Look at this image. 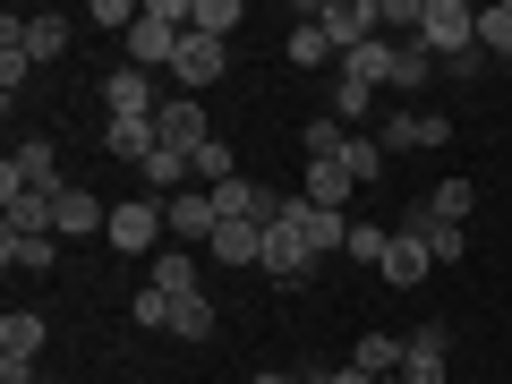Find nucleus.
Returning a JSON list of instances; mask_svg holds the SVG:
<instances>
[{"label":"nucleus","instance_id":"f3484780","mask_svg":"<svg viewBox=\"0 0 512 384\" xmlns=\"http://www.w3.org/2000/svg\"><path fill=\"white\" fill-rule=\"evenodd\" d=\"M402 231H419L436 265H461V256H470V239H461V222H436L427 205H410V214H402Z\"/></svg>","mask_w":512,"mask_h":384},{"label":"nucleus","instance_id":"6e6552de","mask_svg":"<svg viewBox=\"0 0 512 384\" xmlns=\"http://www.w3.org/2000/svg\"><path fill=\"white\" fill-rule=\"evenodd\" d=\"M26 188H69L60 180V154L43 146V137H26V146L0 163V197H26Z\"/></svg>","mask_w":512,"mask_h":384},{"label":"nucleus","instance_id":"6ab92c4d","mask_svg":"<svg viewBox=\"0 0 512 384\" xmlns=\"http://www.w3.org/2000/svg\"><path fill=\"white\" fill-rule=\"evenodd\" d=\"M86 231H111V205L94 188H60V239H86Z\"/></svg>","mask_w":512,"mask_h":384},{"label":"nucleus","instance_id":"a878e982","mask_svg":"<svg viewBox=\"0 0 512 384\" xmlns=\"http://www.w3.org/2000/svg\"><path fill=\"white\" fill-rule=\"evenodd\" d=\"M248 18L239 0H188V35H214V43H231V26Z\"/></svg>","mask_w":512,"mask_h":384},{"label":"nucleus","instance_id":"bb28decb","mask_svg":"<svg viewBox=\"0 0 512 384\" xmlns=\"http://www.w3.org/2000/svg\"><path fill=\"white\" fill-rule=\"evenodd\" d=\"M188 171H197V188H222V180H239V154L222 146V137H205V146L188 154Z\"/></svg>","mask_w":512,"mask_h":384},{"label":"nucleus","instance_id":"7c9ffc66","mask_svg":"<svg viewBox=\"0 0 512 384\" xmlns=\"http://www.w3.org/2000/svg\"><path fill=\"white\" fill-rule=\"evenodd\" d=\"M427 69H436V60H427L419 43H402V52H393V94H427Z\"/></svg>","mask_w":512,"mask_h":384},{"label":"nucleus","instance_id":"a211bd4d","mask_svg":"<svg viewBox=\"0 0 512 384\" xmlns=\"http://www.w3.org/2000/svg\"><path fill=\"white\" fill-rule=\"evenodd\" d=\"M265 231H274V222H222L205 256H222V265H265Z\"/></svg>","mask_w":512,"mask_h":384},{"label":"nucleus","instance_id":"1a4fd4ad","mask_svg":"<svg viewBox=\"0 0 512 384\" xmlns=\"http://www.w3.org/2000/svg\"><path fill=\"white\" fill-rule=\"evenodd\" d=\"M384 154H419V146H453V120L444 111H393L384 120V137H376Z\"/></svg>","mask_w":512,"mask_h":384},{"label":"nucleus","instance_id":"dca6fc26","mask_svg":"<svg viewBox=\"0 0 512 384\" xmlns=\"http://www.w3.org/2000/svg\"><path fill=\"white\" fill-rule=\"evenodd\" d=\"M0 359H9V367H35L43 359V316L35 308H9V316H0Z\"/></svg>","mask_w":512,"mask_h":384},{"label":"nucleus","instance_id":"2eb2a0df","mask_svg":"<svg viewBox=\"0 0 512 384\" xmlns=\"http://www.w3.org/2000/svg\"><path fill=\"white\" fill-rule=\"evenodd\" d=\"M154 146H163V137H154V120H103V154H111V163L146 171V163H154Z\"/></svg>","mask_w":512,"mask_h":384},{"label":"nucleus","instance_id":"cd10ccee","mask_svg":"<svg viewBox=\"0 0 512 384\" xmlns=\"http://www.w3.org/2000/svg\"><path fill=\"white\" fill-rule=\"evenodd\" d=\"M478 52H495L512 69V0H495V9H478Z\"/></svg>","mask_w":512,"mask_h":384},{"label":"nucleus","instance_id":"0eeeda50","mask_svg":"<svg viewBox=\"0 0 512 384\" xmlns=\"http://www.w3.org/2000/svg\"><path fill=\"white\" fill-rule=\"evenodd\" d=\"M163 103H171V94H154V77H146V69H128V60L103 77V111H111V120H154Z\"/></svg>","mask_w":512,"mask_h":384},{"label":"nucleus","instance_id":"ddd939ff","mask_svg":"<svg viewBox=\"0 0 512 384\" xmlns=\"http://www.w3.org/2000/svg\"><path fill=\"white\" fill-rule=\"evenodd\" d=\"M265 274H274V282H308V274H316V248L291 231V222H274V231H265Z\"/></svg>","mask_w":512,"mask_h":384},{"label":"nucleus","instance_id":"b1692460","mask_svg":"<svg viewBox=\"0 0 512 384\" xmlns=\"http://www.w3.org/2000/svg\"><path fill=\"white\" fill-rule=\"evenodd\" d=\"M342 146H350V128L333 120V111H316V120L299 128V154H308V163H342Z\"/></svg>","mask_w":512,"mask_h":384},{"label":"nucleus","instance_id":"473e14b6","mask_svg":"<svg viewBox=\"0 0 512 384\" xmlns=\"http://www.w3.org/2000/svg\"><path fill=\"white\" fill-rule=\"evenodd\" d=\"M137 9H146V0H94L86 26H120V43H128V35H137Z\"/></svg>","mask_w":512,"mask_h":384},{"label":"nucleus","instance_id":"4be33fe9","mask_svg":"<svg viewBox=\"0 0 512 384\" xmlns=\"http://www.w3.org/2000/svg\"><path fill=\"white\" fill-rule=\"evenodd\" d=\"M146 291H163V299H197V256H188V248H163V256H154V282H146Z\"/></svg>","mask_w":512,"mask_h":384},{"label":"nucleus","instance_id":"423d86ee","mask_svg":"<svg viewBox=\"0 0 512 384\" xmlns=\"http://www.w3.org/2000/svg\"><path fill=\"white\" fill-rule=\"evenodd\" d=\"M282 222H291V231L308 239L316 256H342V248H350V214H333V205H308V197H282Z\"/></svg>","mask_w":512,"mask_h":384},{"label":"nucleus","instance_id":"9d476101","mask_svg":"<svg viewBox=\"0 0 512 384\" xmlns=\"http://www.w3.org/2000/svg\"><path fill=\"white\" fill-rule=\"evenodd\" d=\"M222 69H231V43H214V35H188V43H180V60H171L180 94H205V86H222Z\"/></svg>","mask_w":512,"mask_h":384},{"label":"nucleus","instance_id":"f704fd0d","mask_svg":"<svg viewBox=\"0 0 512 384\" xmlns=\"http://www.w3.org/2000/svg\"><path fill=\"white\" fill-rule=\"evenodd\" d=\"M342 163L359 171V180H376V171H384V146H376V137H350V146H342Z\"/></svg>","mask_w":512,"mask_h":384},{"label":"nucleus","instance_id":"c9c22d12","mask_svg":"<svg viewBox=\"0 0 512 384\" xmlns=\"http://www.w3.org/2000/svg\"><path fill=\"white\" fill-rule=\"evenodd\" d=\"M26 69H35L26 52H0V94H18V86H26Z\"/></svg>","mask_w":512,"mask_h":384},{"label":"nucleus","instance_id":"f03ea898","mask_svg":"<svg viewBox=\"0 0 512 384\" xmlns=\"http://www.w3.org/2000/svg\"><path fill=\"white\" fill-rule=\"evenodd\" d=\"M171 214H163V197H128V205H111V248H120V256H163L171 248Z\"/></svg>","mask_w":512,"mask_h":384},{"label":"nucleus","instance_id":"9b49d317","mask_svg":"<svg viewBox=\"0 0 512 384\" xmlns=\"http://www.w3.org/2000/svg\"><path fill=\"white\" fill-rule=\"evenodd\" d=\"M154 137H163L171 154H197L205 137H214V128H205V103H197V94H171V103L154 111Z\"/></svg>","mask_w":512,"mask_h":384},{"label":"nucleus","instance_id":"7ed1b4c3","mask_svg":"<svg viewBox=\"0 0 512 384\" xmlns=\"http://www.w3.org/2000/svg\"><path fill=\"white\" fill-rule=\"evenodd\" d=\"M308 26H325V43H333V52H359V43H376L384 0H316V9H308Z\"/></svg>","mask_w":512,"mask_h":384},{"label":"nucleus","instance_id":"39448f33","mask_svg":"<svg viewBox=\"0 0 512 384\" xmlns=\"http://www.w3.org/2000/svg\"><path fill=\"white\" fill-rule=\"evenodd\" d=\"M163 214H171V248H214V231H222L214 188H180V197H163Z\"/></svg>","mask_w":512,"mask_h":384},{"label":"nucleus","instance_id":"5701e85b","mask_svg":"<svg viewBox=\"0 0 512 384\" xmlns=\"http://www.w3.org/2000/svg\"><path fill=\"white\" fill-rule=\"evenodd\" d=\"M52 256H60V239H18V231H0V265H9V274H52Z\"/></svg>","mask_w":512,"mask_h":384},{"label":"nucleus","instance_id":"2f4dec72","mask_svg":"<svg viewBox=\"0 0 512 384\" xmlns=\"http://www.w3.org/2000/svg\"><path fill=\"white\" fill-rule=\"evenodd\" d=\"M384 248H393V231H384V222H350V248H342V256H359V265H384Z\"/></svg>","mask_w":512,"mask_h":384},{"label":"nucleus","instance_id":"aec40b11","mask_svg":"<svg viewBox=\"0 0 512 384\" xmlns=\"http://www.w3.org/2000/svg\"><path fill=\"white\" fill-rule=\"evenodd\" d=\"M350 188H359V171H350V163H308L299 197H308V205H333V214H342V205H350Z\"/></svg>","mask_w":512,"mask_h":384},{"label":"nucleus","instance_id":"4c0bfd02","mask_svg":"<svg viewBox=\"0 0 512 384\" xmlns=\"http://www.w3.org/2000/svg\"><path fill=\"white\" fill-rule=\"evenodd\" d=\"M376 384H402V376H376Z\"/></svg>","mask_w":512,"mask_h":384},{"label":"nucleus","instance_id":"f8f14e48","mask_svg":"<svg viewBox=\"0 0 512 384\" xmlns=\"http://www.w3.org/2000/svg\"><path fill=\"white\" fill-rule=\"evenodd\" d=\"M402 384H453V367H444V325H419L402 342Z\"/></svg>","mask_w":512,"mask_h":384},{"label":"nucleus","instance_id":"393cba45","mask_svg":"<svg viewBox=\"0 0 512 384\" xmlns=\"http://www.w3.org/2000/svg\"><path fill=\"white\" fill-rule=\"evenodd\" d=\"M427 214H436V222H470V205H478V188L470 180H461V171H453V180H436V188H427Z\"/></svg>","mask_w":512,"mask_h":384},{"label":"nucleus","instance_id":"412c9836","mask_svg":"<svg viewBox=\"0 0 512 384\" xmlns=\"http://www.w3.org/2000/svg\"><path fill=\"white\" fill-rule=\"evenodd\" d=\"M402 342H410V333H359L350 367H359V376H402Z\"/></svg>","mask_w":512,"mask_h":384},{"label":"nucleus","instance_id":"58836bf2","mask_svg":"<svg viewBox=\"0 0 512 384\" xmlns=\"http://www.w3.org/2000/svg\"><path fill=\"white\" fill-rule=\"evenodd\" d=\"M453 384H478V376H453Z\"/></svg>","mask_w":512,"mask_h":384},{"label":"nucleus","instance_id":"e433bc0d","mask_svg":"<svg viewBox=\"0 0 512 384\" xmlns=\"http://www.w3.org/2000/svg\"><path fill=\"white\" fill-rule=\"evenodd\" d=\"M256 384H299V376H282V367H265V376H256Z\"/></svg>","mask_w":512,"mask_h":384},{"label":"nucleus","instance_id":"c85d7f7f","mask_svg":"<svg viewBox=\"0 0 512 384\" xmlns=\"http://www.w3.org/2000/svg\"><path fill=\"white\" fill-rule=\"evenodd\" d=\"M171 333H180V342H205V333H214V299H171Z\"/></svg>","mask_w":512,"mask_h":384},{"label":"nucleus","instance_id":"c756f323","mask_svg":"<svg viewBox=\"0 0 512 384\" xmlns=\"http://www.w3.org/2000/svg\"><path fill=\"white\" fill-rule=\"evenodd\" d=\"M325 60H333L325 26H308V18H299V26H291V69H325Z\"/></svg>","mask_w":512,"mask_h":384},{"label":"nucleus","instance_id":"4468645a","mask_svg":"<svg viewBox=\"0 0 512 384\" xmlns=\"http://www.w3.org/2000/svg\"><path fill=\"white\" fill-rule=\"evenodd\" d=\"M427 265H436V256H427V239H419V231H393V248H384V265H376V274L393 282V291H419V282H427Z\"/></svg>","mask_w":512,"mask_h":384},{"label":"nucleus","instance_id":"72a5a7b5","mask_svg":"<svg viewBox=\"0 0 512 384\" xmlns=\"http://www.w3.org/2000/svg\"><path fill=\"white\" fill-rule=\"evenodd\" d=\"M128 316H137L146 333H171V299L163 291H137V299H128Z\"/></svg>","mask_w":512,"mask_h":384},{"label":"nucleus","instance_id":"f257e3e1","mask_svg":"<svg viewBox=\"0 0 512 384\" xmlns=\"http://www.w3.org/2000/svg\"><path fill=\"white\" fill-rule=\"evenodd\" d=\"M180 43H188V0H146L137 9V35H128V69H171L180 60Z\"/></svg>","mask_w":512,"mask_h":384},{"label":"nucleus","instance_id":"20e7f679","mask_svg":"<svg viewBox=\"0 0 512 384\" xmlns=\"http://www.w3.org/2000/svg\"><path fill=\"white\" fill-rule=\"evenodd\" d=\"M0 52H26V60L43 69V60L69 52V18H60V9H35V18H18V9H9V18H0Z\"/></svg>","mask_w":512,"mask_h":384}]
</instances>
